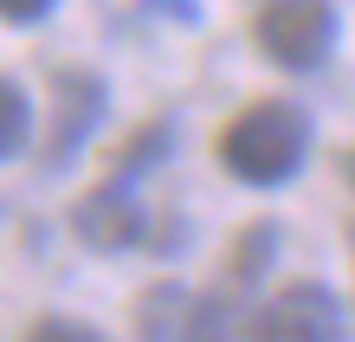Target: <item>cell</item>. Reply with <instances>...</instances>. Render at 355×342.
I'll return each instance as SVG.
<instances>
[{
	"instance_id": "obj_1",
	"label": "cell",
	"mask_w": 355,
	"mask_h": 342,
	"mask_svg": "<svg viewBox=\"0 0 355 342\" xmlns=\"http://www.w3.org/2000/svg\"><path fill=\"white\" fill-rule=\"evenodd\" d=\"M310 155V117L291 97H265L220 130V168L245 187H284Z\"/></svg>"
},
{
	"instance_id": "obj_2",
	"label": "cell",
	"mask_w": 355,
	"mask_h": 342,
	"mask_svg": "<svg viewBox=\"0 0 355 342\" xmlns=\"http://www.w3.org/2000/svg\"><path fill=\"white\" fill-rule=\"evenodd\" d=\"M336 33H343V19L329 0H265L252 19L259 52L284 71H317L336 52Z\"/></svg>"
},
{
	"instance_id": "obj_3",
	"label": "cell",
	"mask_w": 355,
	"mask_h": 342,
	"mask_svg": "<svg viewBox=\"0 0 355 342\" xmlns=\"http://www.w3.org/2000/svg\"><path fill=\"white\" fill-rule=\"evenodd\" d=\"M252 342H349L336 291L317 277H297L278 297H265V310L252 316Z\"/></svg>"
},
{
	"instance_id": "obj_4",
	"label": "cell",
	"mask_w": 355,
	"mask_h": 342,
	"mask_svg": "<svg viewBox=\"0 0 355 342\" xmlns=\"http://www.w3.org/2000/svg\"><path fill=\"white\" fill-rule=\"evenodd\" d=\"M103 110H110V97H103L97 71H58L52 78V123H46V168H71L85 155Z\"/></svg>"
},
{
	"instance_id": "obj_5",
	"label": "cell",
	"mask_w": 355,
	"mask_h": 342,
	"mask_svg": "<svg viewBox=\"0 0 355 342\" xmlns=\"http://www.w3.org/2000/svg\"><path fill=\"white\" fill-rule=\"evenodd\" d=\"M71 232H78L91 252H136L142 239H149V213H142V200L130 194V181L110 175L103 187L78 194V207H71Z\"/></svg>"
},
{
	"instance_id": "obj_6",
	"label": "cell",
	"mask_w": 355,
	"mask_h": 342,
	"mask_svg": "<svg viewBox=\"0 0 355 342\" xmlns=\"http://www.w3.org/2000/svg\"><path fill=\"white\" fill-rule=\"evenodd\" d=\"M187 316H194V297H187V284H175V277H162V284H149L136 297V336L142 342H181Z\"/></svg>"
},
{
	"instance_id": "obj_7",
	"label": "cell",
	"mask_w": 355,
	"mask_h": 342,
	"mask_svg": "<svg viewBox=\"0 0 355 342\" xmlns=\"http://www.w3.org/2000/svg\"><path fill=\"white\" fill-rule=\"evenodd\" d=\"M278 239H284V232H278V220H252V226H245L239 239H233V265H226L233 291H252L259 277H265V265L278 259Z\"/></svg>"
},
{
	"instance_id": "obj_8",
	"label": "cell",
	"mask_w": 355,
	"mask_h": 342,
	"mask_svg": "<svg viewBox=\"0 0 355 342\" xmlns=\"http://www.w3.org/2000/svg\"><path fill=\"white\" fill-rule=\"evenodd\" d=\"M175 155V123L168 117H155V123H142V130L123 142V155H116V181H136L142 168H155V162H168Z\"/></svg>"
},
{
	"instance_id": "obj_9",
	"label": "cell",
	"mask_w": 355,
	"mask_h": 342,
	"mask_svg": "<svg viewBox=\"0 0 355 342\" xmlns=\"http://www.w3.org/2000/svg\"><path fill=\"white\" fill-rule=\"evenodd\" d=\"M181 342H239V310L226 291H207L194 297V316H187V336Z\"/></svg>"
},
{
	"instance_id": "obj_10",
	"label": "cell",
	"mask_w": 355,
	"mask_h": 342,
	"mask_svg": "<svg viewBox=\"0 0 355 342\" xmlns=\"http://www.w3.org/2000/svg\"><path fill=\"white\" fill-rule=\"evenodd\" d=\"M33 142V103L13 78H0V162H13Z\"/></svg>"
},
{
	"instance_id": "obj_11",
	"label": "cell",
	"mask_w": 355,
	"mask_h": 342,
	"mask_svg": "<svg viewBox=\"0 0 355 342\" xmlns=\"http://www.w3.org/2000/svg\"><path fill=\"white\" fill-rule=\"evenodd\" d=\"M26 342H103L91 323H78V316H39L26 330Z\"/></svg>"
},
{
	"instance_id": "obj_12",
	"label": "cell",
	"mask_w": 355,
	"mask_h": 342,
	"mask_svg": "<svg viewBox=\"0 0 355 342\" xmlns=\"http://www.w3.org/2000/svg\"><path fill=\"white\" fill-rule=\"evenodd\" d=\"M52 7L58 0H0V19H7V26H39Z\"/></svg>"
},
{
	"instance_id": "obj_13",
	"label": "cell",
	"mask_w": 355,
	"mask_h": 342,
	"mask_svg": "<svg viewBox=\"0 0 355 342\" xmlns=\"http://www.w3.org/2000/svg\"><path fill=\"white\" fill-rule=\"evenodd\" d=\"M149 13H175L181 26H194V19H200V7H194V0H149Z\"/></svg>"
},
{
	"instance_id": "obj_14",
	"label": "cell",
	"mask_w": 355,
	"mask_h": 342,
	"mask_svg": "<svg viewBox=\"0 0 355 342\" xmlns=\"http://www.w3.org/2000/svg\"><path fill=\"white\" fill-rule=\"evenodd\" d=\"M349 181H355V162H349Z\"/></svg>"
}]
</instances>
